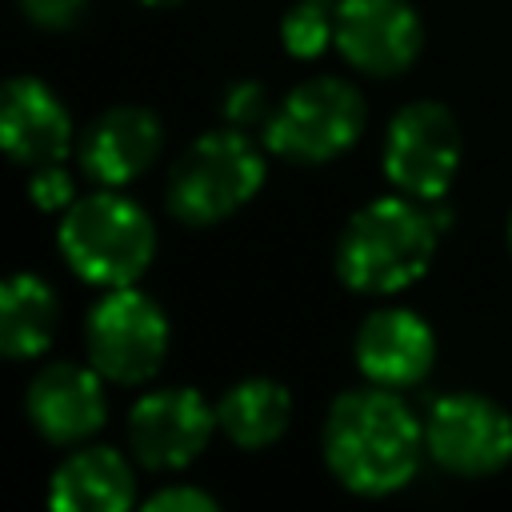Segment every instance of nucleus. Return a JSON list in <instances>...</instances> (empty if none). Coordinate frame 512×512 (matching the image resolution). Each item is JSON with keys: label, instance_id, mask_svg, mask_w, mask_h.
<instances>
[{"label": "nucleus", "instance_id": "nucleus-1", "mask_svg": "<svg viewBox=\"0 0 512 512\" xmlns=\"http://www.w3.org/2000/svg\"><path fill=\"white\" fill-rule=\"evenodd\" d=\"M324 456L344 488L384 496L412 480L420 460V428L384 384L344 392L324 420Z\"/></svg>", "mask_w": 512, "mask_h": 512}, {"label": "nucleus", "instance_id": "nucleus-2", "mask_svg": "<svg viewBox=\"0 0 512 512\" xmlns=\"http://www.w3.org/2000/svg\"><path fill=\"white\" fill-rule=\"evenodd\" d=\"M436 252V224L408 200L360 208L336 248V272L356 292H396L412 284Z\"/></svg>", "mask_w": 512, "mask_h": 512}, {"label": "nucleus", "instance_id": "nucleus-3", "mask_svg": "<svg viewBox=\"0 0 512 512\" xmlns=\"http://www.w3.org/2000/svg\"><path fill=\"white\" fill-rule=\"evenodd\" d=\"M60 248L76 276H84L88 284L124 288L148 268L156 232L132 200L96 192L68 208L60 224Z\"/></svg>", "mask_w": 512, "mask_h": 512}, {"label": "nucleus", "instance_id": "nucleus-4", "mask_svg": "<svg viewBox=\"0 0 512 512\" xmlns=\"http://www.w3.org/2000/svg\"><path fill=\"white\" fill-rule=\"evenodd\" d=\"M260 180L264 160L244 132H208L176 160L168 176V208L184 224H212L252 200Z\"/></svg>", "mask_w": 512, "mask_h": 512}, {"label": "nucleus", "instance_id": "nucleus-5", "mask_svg": "<svg viewBox=\"0 0 512 512\" xmlns=\"http://www.w3.org/2000/svg\"><path fill=\"white\" fill-rule=\"evenodd\" d=\"M364 128V100L352 84L336 76H320L300 84L268 120L264 136L268 148L300 160V164H320L340 156Z\"/></svg>", "mask_w": 512, "mask_h": 512}, {"label": "nucleus", "instance_id": "nucleus-6", "mask_svg": "<svg viewBox=\"0 0 512 512\" xmlns=\"http://www.w3.org/2000/svg\"><path fill=\"white\" fill-rule=\"evenodd\" d=\"M168 352V320L164 312L136 288L108 292L88 316V356L100 376L116 384L148 380Z\"/></svg>", "mask_w": 512, "mask_h": 512}, {"label": "nucleus", "instance_id": "nucleus-7", "mask_svg": "<svg viewBox=\"0 0 512 512\" xmlns=\"http://www.w3.org/2000/svg\"><path fill=\"white\" fill-rule=\"evenodd\" d=\"M456 164H460V128L448 108L420 100L396 112L384 140V172L400 192L436 200L448 192Z\"/></svg>", "mask_w": 512, "mask_h": 512}, {"label": "nucleus", "instance_id": "nucleus-8", "mask_svg": "<svg viewBox=\"0 0 512 512\" xmlns=\"http://www.w3.org/2000/svg\"><path fill=\"white\" fill-rule=\"evenodd\" d=\"M428 452L456 476H488L512 460V416L484 396H448L428 416Z\"/></svg>", "mask_w": 512, "mask_h": 512}, {"label": "nucleus", "instance_id": "nucleus-9", "mask_svg": "<svg viewBox=\"0 0 512 512\" xmlns=\"http://www.w3.org/2000/svg\"><path fill=\"white\" fill-rule=\"evenodd\" d=\"M216 412L188 388L148 392L128 416L132 452L148 468H184L212 436Z\"/></svg>", "mask_w": 512, "mask_h": 512}, {"label": "nucleus", "instance_id": "nucleus-10", "mask_svg": "<svg viewBox=\"0 0 512 512\" xmlns=\"http://www.w3.org/2000/svg\"><path fill=\"white\" fill-rule=\"evenodd\" d=\"M336 44L360 72L392 76L420 52V20L404 0H340Z\"/></svg>", "mask_w": 512, "mask_h": 512}, {"label": "nucleus", "instance_id": "nucleus-11", "mask_svg": "<svg viewBox=\"0 0 512 512\" xmlns=\"http://www.w3.org/2000/svg\"><path fill=\"white\" fill-rule=\"evenodd\" d=\"M436 356L432 328L404 308L372 312L356 332V364L384 388H408L428 376Z\"/></svg>", "mask_w": 512, "mask_h": 512}, {"label": "nucleus", "instance_id": "nucleus-12", "mask_svg": "<svg viewBox=\"0 0 512 512\" xmlns=\"http://www.w3.org/2000/svg\"><path fill=\"white\" fill-rule=\"evenodd\" d=\"M28 416L52 444H72L104 424L100 372L80 364H52L28 388Z\"/></svg>", "mask_w": 512, "mask_h": 512}, {"label": "nucleus", "instance_id": "nucleus-13", "mask_svg": "<svg viewBox=\"0 0 512 512\" xmlns=\"http://www.w3.org/2000/svg\"><path fill=\"white\" fill-rule=\"evenodd\" d=\"M0 136H4V148L12 152V160L44 168V164H56L68 152L72 120H68L64 104L40 80L24 76V80H12L4 88Z\"/></svg>", "mask_w": 512, "mask_h": 512}, {"label": "nucleus", "instance_id": "nucleus-14", "mask_svg": "<svg viewBox=\"0 0 512 512\" xmlns=\"http://www.w3.org/2000/svg\"><path fill=\"white\" fill-rule=\"evenodd\" d=\"M160 152V120L144 108H112L104 112L84 144H80V160L84 172L100 184H128L136 180Z\"/></svg>", "mask_w": 512, "mask_h": 512}, {"label": "nucleus", "instance_id": "nucleus-15", "mask_svg": "<svg viewBox=\"0 0 512 512\" xmlns=\"http://www.w3.org/2000/svg\"><path fill=\"white\" fill-rule=\"evenodd\" d=\"M132 500V468L116 448H84L52 476V504L64 512H120Z\"/></svg>", "mask_w": 512, "mask_h": 512}, {"label": "nucleus", "instance_id": "nucleus-16", "mask_svg": "<svg viewBox=\"0 0 512 512\" xmlns=\"http://www.w3.org/2000/svg\"><path fill=\"white\" fill-rule=\"evenodd\" d=\"M56 336V296L36 276H12L0 292V344L12 360L40 356Z\"/></svg>", "mask_w": 512, "mask_h": 512}, {"label": "nucleus", "instance_id": "nucleus-17", "mask_svg": "<svg viewBox=\"0 0 512 512\" xmlns=\"http://www.w3.org/2000/svg\"><path fill=\"white\" fill-rule=\"evenodd\" d=\"M292 400L276 380H240L216 408L224 436L240 448H264L288 428Z\"/></svg>", "mask_w": 512, "mask_h": 512}, {"label": "nucleus", "instance_id": "nucleus-18", "mask_svg": "<svg viewBox=\"0 0 512 512\" xmlns=\"http://www.w3.org/2000/svg\"><path fill=\"white\" fill-rule=\"evenodd\" d=\"M328 40H336V16H328L320 0H300L284 16V48L292 56H316Z\"/></svg>", "mask_w": 512, "mask_h": 512}, {"label": "nucleus", "instance_id": "nucleus-19", "mask_svg": "<svg viewBox=\"0 0 512 512\" xmlns=\"http://www.w3.org/2000/svg\"><path fill=\"white\" fill-rule=\"evenodd\" d=\"M224 120L236 128V132H252V128H268L272 120V108H268V96L260 84H236L228 96H224Z\"/></svg>", "mask_w": 512, "mask_h": 512}, {"label": "nucleus", "instance_id": "nucleus-20", "mask_svg": "<svg viewBox=\"0 0 512 512\" xmlns=\"http://www.w3.org/2000/svg\"><path fill=\"white\" fill-rule=\"evenodd\" d=\"M28 192H32V200H36L40 208H64V204L72 200V180H68V172H64V168L44 164V168H36V172H32Z\"/></svg>", "mask_w": 512, "mask_h": 512}, {"label": "nucleus", "instance_id": "nucleus-21", "mask_svg": "<svg viewBox=\"0 0 512 512\" xmlns=\"http://www.w3.org/2000/svg\"><path fill=\"white\" fill-rule=\"evenodd\" d=\"M20 8L40 28H68V24H76L84 16L88 0H20Z\"/></svg>", "mask_w": 512, "mask_h": 512}, {"label": "nucleus", "instance_id": "nucleus-22", "mask_svg": "<svg viewBox=\"0 0 512 512\" xmlns=\"http://www.w3.org/2000/svg\"><path fill=\"white\" fill-rule=\"evenodd\" d=\"M216 500L196 488H164L148 500V512H212Z\"/></svg>", "mask_w": 512, "mask_h": 512}, {"label": "nucleus", "instance_id": "nucleus-23", "mask_svg": "<svg viewBox=\"0 0 512 512\" xmlns=\"http://www.w3.org/2000/svg\"><path fill=\"white\" fill-rule=\"evenodd\" d=\"M144 4H176V0H144Z\"/></svg>", "mask_w": 512, "mask_h": 512}, {"label": "nucleus", "instance_id": "nucleus-24", "mask_svg": "<svg viewBox=\"0 0 512 512\" xmlns=\"http://www.w3.org/2000/svg\"><path fill=\"white\" fill-rule=\"evenodd\" d=\"M508 240H512V220H508Z\"/></svg>", "mask_w": 512, "mask_h": 512}]
</instances>
